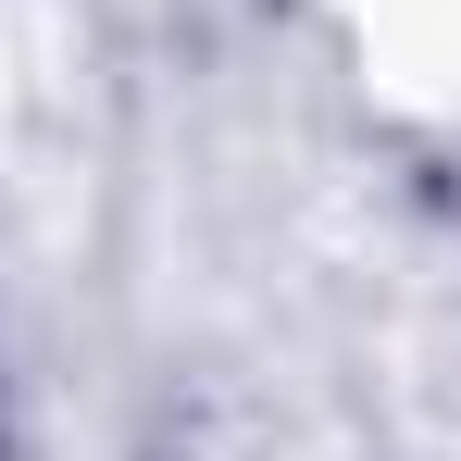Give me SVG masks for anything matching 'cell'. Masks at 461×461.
Segmentation results:
<instances>
[{"instance_id":"1","label":"cell","mask_w":461,"mask_h":461,"mask_svg":"<svg viewBox=\"0 0 461 461\" xmlns=\"http://www.w3.org/2000/svg\"><path fill=\"white\" fill-rule=\"evenodd\" d=\"M349 63L399 113H461V0H337Z\"/></svg>"}]
</instances>
